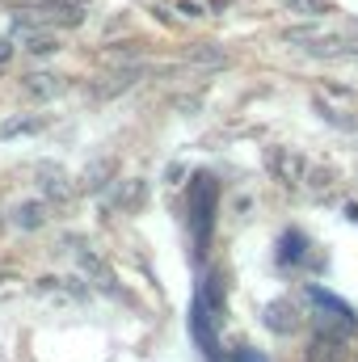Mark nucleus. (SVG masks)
<instances>
[{"label": "nucleus", "mask_w": 358, "mask_h": 362, "mask_svg": "<svg viewBox=\"0 0 358 362\" xmlns=\"http://www.w3.org/2000/svg\"><path fill=\"white\" fill-rule=\"evenodd\" d=\"M308 303L316 308L312 312V325H316V333H333V337H346V333H354V312L337 299V295H329V291H321V286H308Z\"/></svg>", "instance_id": "2"}, {"label": "nucleus", "mask_w": 358, "mask_h": 362, "mask_svg": "<svg viewBox=\"0 0 358 362\" xmlns=\"http://www.w3.org/2000/svg\"><path fill=\"white\" fill-rule=\"evenodd\" d=\"M215 206H219V181L211 177V173H198V177L190 181V232H194L198 253H202V249H207V240H211Z\"/></svg>", "instance_id": "1"}, {"label": "nucleus", "mask_w": 358, "mask_h": 362, "mask_svg": "<svg viewBox=\"0 0 358 362\" xmlns=\"http://www.w3.org/2000/svg\"><path fill=\"white\" fill-rule=\"evenodd\" d=\"M81 266H85V274L93 278V286H97V291H110V295H118V286H114V274H110V266H105L97 253H81Z\"/></svg>", "instance_id": "7"}, {"label": "nucleus", "mask_w": 358, "mask_h": 362, "mask_svg": "<svg viewBox=\"0 0 358 362\" xmlns=\"http://www.w3.org/2000/svg\"><path fill=\"white\" fill-rule=\"evenodd\" d=\"M25 89L34 93V97H51V93H59L64 85H59V76H47V72H38V76H30V81H25Z\"/></svg>", "instance_id": "10"}, {"label": "nucleus", "mask_w": 358, "mask_h": 362, "mask_svg": "<svg viewBox=\"0 0 358 362\" xmlns=\"http://www.w3.org/2000/svg\"><path fill=\"white\" fill-rule=\"evenodd\" d=\"M42 202H21V206H13V223L21 228V232H34V228H42Z\"/></svg>", "instance_id": "8"}, {"label": "nucleus", "mask_w": 358, "mask_h": 362, "mask_svg": "<svg viewBox=\"0 0 358 362\" xmlns=\"http://www.w3.org/2000/svg\"><path fill=\"white\" fill-rule=\"evenodd\" d=\"M304 249H308V240H304L299 232H282V240H278V257H282V266H295V262L304 257Z\"/></svg>", "instance_id": "9"}, {"label": "nucleus", "mask_w": 358, "mask_h": 362, "mask_svg": "<svg viewBox=\"0 0 358 362\" xmlns=\"http://www.w3.org/2000/svg\"><path fill=\"white\" fill-rule=\"evenodd\" d=\"M270 169H274V177L282 181V185H299V181L308 177V160L299 152H291V148H274L270 152Z\"/></svg>", "instance_id": "4"}, {"label": "nucleus", "mask_w": 358, "mask_h": 362, "mask_svg": "<svg viewBox=\"0 0 358 362\" xmlns=\"http://www.w3.org/2000/svg\"><path fill=\"white\" fill-rule=\"evenodd\" d=\"M76 21H81V0H47V4H34V8L17 13V25H34V30L76 25Z\"/></svg>", "instance_id": "3"}, {"label": "nucleus", "mask_w": 358, "mask_h": 362, "mask_svg": "<svg viewBox=\"0 0 358 362\" xmlns=\"http://www.w3.org/2000/svg\"><path fill=\"white\" fill-rule=\"evenodd\" d=\"M287 8H295V13H304V17H321L325 13V0H282Z\"/></svg>", "instance_id": "13"}, {"label": "nucleus", "mask_w": 358, "mask_h": 362, "mask_svg": "<svg viewBox=\"0 0 358 362\" xmlns=\"http://www.w3.org/2000/svg\"><path fill=\"white\" fill-rule=\"evenodd\" d=\"M4 59H8V42H0V64H4Z\"/></svg>", "instance_id": "14"}, {"label": "nucleus", "mask_w": 358, "mask_h": 362, "mask_svg": "<svg viewBox=\"0 0 358 362\" xmlns=\"http://www.w3.org/2000/svg\"><path fill=\"white\" fill-rule=\"evenodd\" d=\"M42 189H47V194H55V198H68V194H72V185H68V177H64L59 169H55V173H51V169H42Z\"/></svg>", "instance_id": "11"}, {"label": "nucleus", "mask_w": 358, "mask_h": 362, "mask_svg": "<svg viewBox=\"0 0 358 362\" xmlns=\"http://www.w3.org/2000/svg\"><path fill=\"white\" fill-rule=\"evenodd\" d=\"M266 329L282 333V337L299 329V316H295V308H291L287 299H278V303H270V308H266Z\"/></svg>", "instance_id": "6"}, {"label": "nucleus", "mask_w": 358, "mask_h": 362, "mask_svg": "<svg viewBox=\"0 0 358 362\" xmlns=\"http://www.w3.org/2000/svg\"><path fill=\"white\" fill-rule=\"evenodd\" d=\"M342 358H346V337H333V333H316L312 337L308 362H342Z\"/></svg>", "instance_id": "5"}, {"label": "nucleus", "mask_w": 358, "mask_h": 362, "mask_svg": "<svg viewBox=\"0 0 358 362\" xmlns=\"http://www.w3.org/2000/svg\"><path fill=\"white\" fill-rule=\"evenodd\" d=\"M190 59H194V64H211V68L228 64V55H224L219 47H198V51H190Z\"/></svg>", "instance_id": "12"}]
</instances>
